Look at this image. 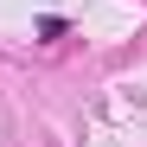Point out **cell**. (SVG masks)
<instances>
[{"label": "cell", "mask_w": 147, "mask_h": 147, "mask_svg": "<svg viewBox=\"0 0 147 147\" xmlns=\"http://www.w3.org/2000/svg\"><path fill=\"white\" fill-rule=\"evenodd\" d=\"M64 32H70V19H58V13H45V19H38V38H64Z\"/></svg>", "instance_id": "cell-1"}]
</instances>
